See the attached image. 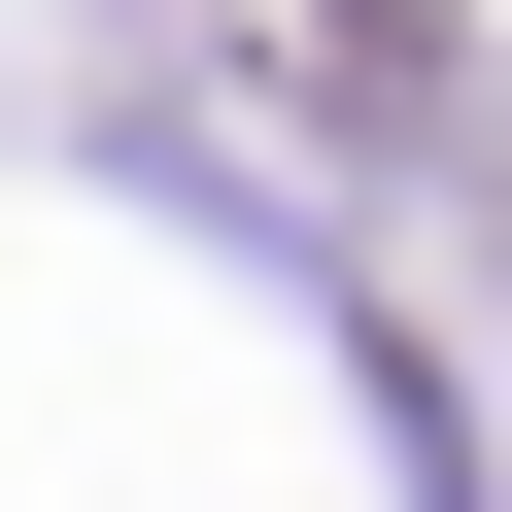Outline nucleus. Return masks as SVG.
Listing matches in <instances>:
<instances>
[{"label":"nucleus","instance_id":"f257e3e1","mask_svg":"<svg viewBox=\"0 0 512 512\" xmlns=\"http://www.w3.org/2000/svg\"><path fill=\"white\" fill-rule=\"evenodd\" d=\"M205 35H239V69H308L342 137H478V35H444V0H205Z\"/></svg>","mask_w":512,"mask_h":512}]
</instances>
